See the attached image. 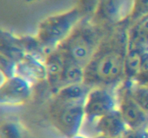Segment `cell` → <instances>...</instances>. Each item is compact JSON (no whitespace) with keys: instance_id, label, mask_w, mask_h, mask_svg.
<instances>
[{"instance_id":"cell-26","label":"cell","mask_w":148,"mask_h":138,"mask_svg":"<svg viewBox=\"0 0 148 138\" xmlns=\"http://www.w3.org/2000/svg\"><path fill=\"white\" fill-rule=\"evenodd\" d=\"M93 138H110V137H108L106 136V135H102V134H98V135H97L96 136L94 137Z\"/></svg>"},{"instance_id":"cell-17","label":"cell","mask_w":148,"mask_h":138,"mask_svg":"<svg viewBox=\"0 0 148 138\" xmlns=\"http://www.w3.org/2000/svg\"><path fill=\"white\" fill-rule=\"evenodd\" d=\"M133 99L148 114V84L129 80Z\"/></svg>"},{"instance_id":"cell-4","label":"cell","mask_w":148,"mask_h":138,"mask_svg":"<svg viewBox=\"0 0 148 138\" xmlns=\"http://www.w3.org/2000/svg\"><path fill=\"white\" fill-rule=\"evenodd\" d=\"M85 101H68L53 98L49 107L51 122L62 135L71 138L79 133L85 119Z\"/></svg>"},{"instance_id":"cell-22","label":"cell","mask_w":148,"mask_h":138,"mask_svg":"<svg viewBox=\"0 0 148 138\" xmlns=\"http://www.w3.org/2000/svg\"><path fill=\"white\" fill-rule=\"evenodd\" d=\"M147 76H148V50H145L142 53L140 73L135 80L133 81H140Z\"/></svg>"},{"instance_id":"cell-7","label":"cell","mask_w":148,"mask_h":138,"mask_svg":"<svg viewBox=\"0 0 148 138\" xmlns=\"http://www.w3.org/2000/svg\"><path fill=\"white\" fill-rule=\"evenodd\" d=\"M129 0H101L90 17L95 24L102 28L120 22L127 18L125 15Z\"/></svg>"},{"instance_id":"cell-15","label":"cell","mask_w":148,"mask_h":138,"mask_svg":"<svg viewBox=\"0 0 148 138\" xmlns=\"http://www.w3.org/2000/svg\"><path fill=\"white\" fill-rule=\"evenodd\" d=\"M64 69L62 77L63 86L73 83H84L85 68L66 56H64Z\"/></svg>"},{"instance_id":"cell-27","label":"cell","mask_w":148,"mask_h":138,"mask_svg":"<svg viewBox=\"0 0 148 138\" xmlns=\"http://www.w3.org/2000/svg\"><path fill=\"white\" fill-rule=\"evenodd\" d=\"M27 1H35V0H27Z\"/></svg>"},{"instance_id":"cell-28","label":"cell","mask_w":148,"mask_h":138,"mask_svg":"<svg viewBox=\"0 0 148 138\" xmlns=\"http://www.w3.org/2000/svg\"><path fill=\"white\" fill-rule=\"evenodd\" d=\"M117 138H121V137H117Z\"/></svg>"},{"instance_id":"cell-1","label":"cell","mask_w":148,"mask_h":138,"mask_svg":"<svg viewBox=\"0 0 148 138\" xmlns=\"http://www.w3.org/2000/svg\"><path fill=\"white\" fill-rule=\"evenodd\" d=\"M128 50V30L121 25L104 35L85 68L84 83L90 87L112 89L125 81L124 63Z\"/></svg>"},{"instance_id":"cell-23","label":"cell","mask_w":148,"mask_h":138,"mask_svg":"<svg viewBox=\"0 0 148 138\" xmlns=\"http://www.w3.org/2000/svg\"><path fill=\"white\" fill-rule=\"evenodd\" d=\"M121 138H148V128L137 129L128 128Z\"/></svg>"},{"instance_id":"cell-25","label":"cell","mask_w":148,"mask_h":138,"mask_svg":"<svg viewBox=\"0 0 148 138\" xmlns=\"http://www.w3.org/2000/svg\"><path fill=\"white\" fill-rule=\"evenodd\" d=\"M71 138H88L86 136H85V135H80L79 133L77 134L76 135H75V136H73Z\"/></svg>"},{"instance_id":"cell-14","label":"cell","mask_w":148,"mask_h":138,"mask_svg":"<svg viewBox=\"0 0 148 138\" xmlns=\"http://www.w3.org/2000/svg\"><path fill=\"white\" fill-rule=\"evenodd\" d=\"M91 87L85 83H73L60 88L54 96L68 101H85Z\"/></svg>"},{"instance_id":"cell-5","label":"cell","mask_w":148,"mask_h":138,"mask_svg":"<svg viewBox=\"0 0 148 138\" xmlns=\"http://www.w3.org/2000/svg\"><path fill=\"white\" fill-rule=\"evenodd\" d=\"M118 108V98L112 89L106 87H92L87 95L84 103L85 120L95 122L106 114Z\"/></svg>"},{"instance_id":"cell-10","label":"cell","mask_w":148,"mask_h":138,"mask_svg":"<svg viewBox=\"0 0 148 138\" xmlns=\"http://www.w3.org/2000/svg\"><path fill=\"white\" fill-rule=\"evenodd\" d=\"M95 130L110 138L121 137L128 126L119 108L103 116L95 122Z\"/></svg>"},{"instance_id":"cell-9","label":"cell","mask_w":148,"mask_h":138,"mask_svg":"<svg viewBox=\"0 0 148 138\" xmlns=\"http://www.w3.org/2000/svg\"><path fill=\"white\" fill-rule=\"evenodd\" d=\"M46 81L54 93L63 86L62 77L64 69V56L58 47L49 51L44 60Z\"/></svg>"},{"instance_id":"cell-3","label":"cell","mask_w":148,"mask_h":138,"mask_svg":"<svg viewBox=\"0 0 148 138\" xmlns=\"http://www.w3.org/2000/svg\"><path fill=\"white\" fill-rule=\"evenodd\" d=\"M83 17L78 7L46 17L38 24L36 37L48 50L56 48Z\"/></svg>"},{"instance_id":"cell-19","label":"cell","mask_w":148,"mask_h":138,"mask_svg":"<svg viewBox=\"0 0 148 138\" xmlns=\"http://www.w3.org/2000/svg\"><path fill=\"white\" fill-rule=\"evenodd\" d=\"M148 16V0H133L131 12L127 17L132 24Z\"/></svg>"},{"instance_id":"cell-12","label":"cell","mask_w":148,"mask_h":138,"mask_svg":"<svg viewBox=\"0 0 148 138\" xmlns=\"http://www.w3.org/2000/svg\"><path fill=\"white\" fill-rule=\"evenodd\" d=\"M148 50V16L132 24L128 30V49Z\"/></svg>"},{"instance_id":"cell-8","label":"cell","mask_w":148,"mask_h":138,"mask_svg":"<svg viewBox=\"0 0 148 138\" xmlns=\"http://www.w3.org/2000/svg\"><path fill=\"white\" fill-rule=\"evenodd\" d=\"M32 93V83L19 75L7 78L0 86L1 104L16 105L25 103Z\"/></svg>"},{"instance_id":"cell-16","label":"cell","mask_w":148,"mask_h":138,"mask_svg":"<svg viewBox=\"0 0 148 138\" xmlns=\"http://www.w3.org/2000/svg\"><path fill=\"white\" fill-rule=\"evenodd\" d=\"M145 50L131 48L127 50L124 63L125 80H134L140 71L141 56Z\"/></svg>"},{"instance_id":"cell-24","label":"cell","mask_w":148,"mask_h":138,"mask_svg":"<svg viewBox=\"0 0 148 138\" xmlns=\"http://www.w3.org/2000/svg\"><path fill=\"white\" fill-rule=\"evenodd\" d=\"M136 82V81H135ZM137 83H147L148 84V76H146V77H145L144 78L142 79L141 80H140V81H138Z\"/></svg>"},{"instance_id":"cell-13","label":"cell","mask_w":148,"mask_h":138,"mask_svg":"<svg viewBox=\"0 0 148 138\" xmlns=\"http://www.w3.org/2000/svg\"><path fill=\"white\" fill-rule=\"evenodd\" d=\"M0 42V53L13 59L17 63L20 61L26 54L20 39L7 32L1 31Z\"/></svg>"},{"instance_id":"cell-11","label":"cell","mask_w":148,"mask_h":138,"mask_svg":"<svg viewBox=\"0 0 148 138\" xmlns=\"http://www.w3.org/2000/svg\"><path fill=\"white\" fill-rule=\"evenodd\" d=\"M17 75L33 83L46 80V68L44 61L29 53H26L17 63Z\"/></svg>"},{"instance_id":"cell-2","label":"cell","mask_w":148,"mask_h":138,"mask_svg":"<svg viewBox=\"0 0 148 138\" xmlns=\"http://www.w3.org/2000/svg\"><path fill=\"white\" fill-rule=\"evenodd\" d=\"M90 17H83L69 36L58 46L64 55L85 68L96 52L104 35Z\"/></svg>"},{"instance_id":"cell-21","label":"cell","mask_w":148,"mask_h":138,"mask_svg":"<svg viewBox=\"0 0 148 138\" xmlns=\"http://www.w3.org/2000/svg\"><path fill=\"white\" fill-rule=\"evenodd\" d=\"M101 0H78L77 7L83 17H91Z\"/></svg>"},{"instance_id":"cell-6","label":"cell","mask_w":148,"mask_h":138,"mask_svg":"<svg viewBox=\"0 0 148 138\" xmlns=\"http://www.w3.org/2000/svg\"><path fill=\"white\" fill-rule=\"evenodd\" d=\"M124 83L118 98V108L124 122L130 129H147L148 114L133 99L130 81L125 80Z\"/></svg>"},{"instance_id":"cell-20","label":"cell","mask_w":148,"mask_h":138,"mask_svg":"<svg viewBox=\"0 0 148 138\" xmlns=\"http://www.w3.org/2000/svg\"><path fill=\"white\" fill-rule=\"evenodd\" d=\"M17 63L6 55L0 53V70L6 78H10L17 75Z\"/></svg>"},{"instance_id":"cell-18","label":"cell","mask_w":148,"mask_h":138,"mask_svg":"<svg viewBox=\"0 0 148 138\" xmlns=\"http://www.w3.org/2000/svg\"><path fill=\"white\" fill-rule=\"evenodd\" d=\"M0 138H25L24 129L16 121H5L0 126Z\"/></svg>"}]
</instances>
